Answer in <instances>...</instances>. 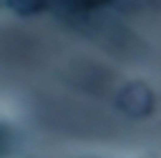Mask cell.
I'll return each mask as SVG.
<instances>
[{
  "label": "cell",
  "mask_w": 161,
  "mask_h": 158,
  "mask_svg": "<svg viewBox=\"0 0 161 158\" xmlns=\"http://www.w3.org/2000/svg\"><path fill=\"white\" fill-rule=\"evenodd\" d=\"M9 7L16 9L20 16H31L44 7V0H9Z\"/></svg>",
  "instance_id": "cell-1"
},
{
  "label": "cell",
  "mask_w": 161,
  "mask_h": 158,
  "mask_svg": "<svg viewBox=\"0 0 161 158\" xmlns=\"http://www.w3.org/2000/svg\"><path fill=\"white\" fill-rule=\"evenodd\" d=\"M11 143H14V136H11L9 127H5V125H0V156H5V154L9 151Z\"/></svg>",
  "instance_id": "cell-2"
},
{
  "label": "cell",
  "mask_w": 161,
  "mask_h": 158,
  "mask_svg": "<svg viewBox=\"0 0 161 158\" xmlns=\"http://www.w3.org/2000/svg\"><path fill=\"white\" fill-rule=\"evenodd\" d=\"M73 5H77L80 9H97L106 3H110V0H71Z\"/></svg>",
  "instance_id": "cell-3"
}]
</instances>
